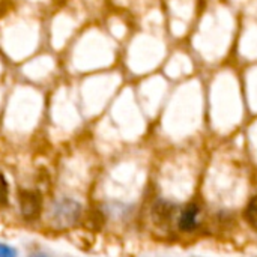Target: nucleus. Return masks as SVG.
I'll use <instances>...</instances> for the list:
<instances>
[{"label":"nucleus","instance_id":"f257e3e1","mask_svg":"<svg viewBox=\"0 0 257 257\" xmlns=\"http://www.w3.org/2000/svg\"><path fill=\"white\" fill-rule=\"evenodd\" d=\"M83 214L81 205L74 199H60L53 203L50 209V223L56 229H69L75 226Z\"/></svg>","mask_w":257,"mask_h":257},{"label":"nucleus","instance_id":"f03ea898","mask_svg":"<svg viewBox=\"0 0 257 257\" xmlns=\"http://www.w3.org/2000/svg\"><path fill=\"white\" fill-rule=\"evenodd\" d=\"M21 215L27 220H33L39 215L42 209V197L36 190H23L18 196Z\"/></svg>","mask_w":257,"mask_h":257},{"label":"nucleus","instance_id":"7ed1b4c3","mask_svg":"<svg viewBox=\"0 0 257 257\" xmlns=\"http://www.w3.org/2000/svg\"><path fill=\"white\" fill-rule=\"evenodd\" d=\"M197 215H199V206L194 205V203L193 205H188L182 211V214L179 217V221H178L179 229L184 230V232L193 230L197 226Z\"/></svg>","mask_w":257,"mask_h":257},{"label":"nucleus","instance_id":"20e7f679","mask_svg":"<svg viewBox=\"0 0 257 257\" xmlns=\"http://www.w3.org/2000/svg\"><path fill=\"white\" fill-rule=\"evenodd\" d=\"M102 223H104V218L99 211H92L84 218V224L92 230H99L102 227Z\"/></svg>","mask_w":257,"mask_h":257},{"label":"nucleus","instance_id":"39448f33","mask_svg":"<svg viewBox=\"0 0 257 257\" xmlns=\"http://www.w3.org/2000/svg\"><path fill=\"white\" fill-rule=\"evenodd\" d=\"M245 218L254 229H257V196L250 200V203L245 209Z\"/></svg>","mask_w":257,"mask_h":257},{"label":"nucleus","instance_id":"423d86ee","mask_svg":"<svg viewBox=\"0 0 257 257\" xmlns=\"http://www.w3.org/2000/svg\"><path fill=\"white\" fill-rule=\"evenodd\" d=\"M0 257H18V253L14 247L0 242Z\"/></svg>","mask_w":257,"mask_h":257},{"label":"nucleus","instance_id":"0eeeda50","mask_svg":"<svg viewBox=\"0 0 257 257\" xmlns=\"http://www.w3.org/2000/svg\"><path fill=\"white\" fill-rule=\"evenodd\" d=\"M6 202H8V184L3 175H0V205H5Z\"/></svg>","mask_w":257,"mask_h":257},{"label":"nucleus","instance_id":"6e6552de","mask_svg":"<svg viewBox=\"0 0 257 257\" xmlns=\"http://www.w3.org/2000/svg\"><path fill=\"white\" fill-rule=\"evenodd\" d=\"M29 257H47L45 254H42V253H35V254H30Z\"/></svg>","mask_w":257,"mask_h":257}]
</instances>
